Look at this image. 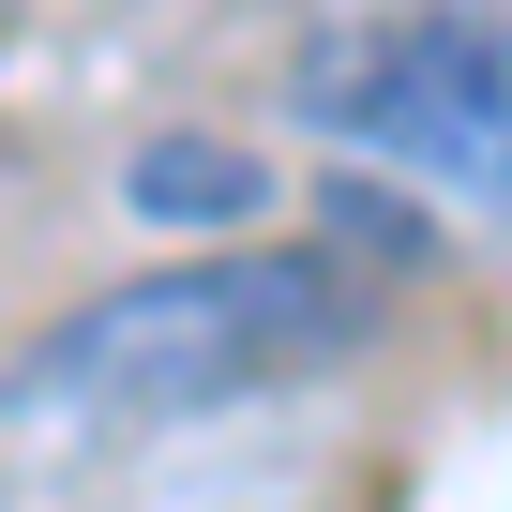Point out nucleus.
<instances>
[{
    "label": "nucleus",
    "mask_w": 512,
    "mask_h": 512,
    "mask_svg": "<svg viewBox=\"0 0 512 512\" xmlns=\"http://www.w3.org/2000/svg\"><path fill=\"white\" fill-rule=\"evenodd\" d=\"M332 151L512 226V0H422V16H362L302 61L287 91Z\"/></svg>",
    "instance_id": "2"
},
{
    "label": "nucleus",
    "mask_w": 512,
    "mask_h": 512,
    "mask_svg": "<svg viewBox=\"0 0 512 512\" xmlns=\"http://www.w3.org/2000/svg\"><path fill=\"white\" fill-rule=\"evenodd\" d=\"M362 347H377L362 272H332L302 241H226V256H166V272L76 302L61 332H31L0 362V422L31 452H136V437H181L211 407L302 392Z\"/></svg>",
    "instance_id": "1"
},
{
    "label": "nucleus",
    "mask_w": 512,
    "mask_h": 512,
    "mask_svg": "<svg viewBox=\"0 0 512 512\" xmlns=\"http://www.w3.org/2000/svg\"><path fill=\"white\" fill-rule=\"evenodd\" d=\"M241 196H256V181H241L211 136H181V151H136V211H151V226H166V211H241Z\"/></svg>",
    "instance_id": "3"
}]
</instances>
